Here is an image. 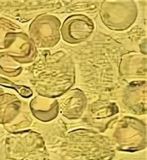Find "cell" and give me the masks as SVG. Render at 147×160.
<instances>
[{
	"mask_svg": "<svg viewBox=\"0 0 147 160\" xmlns=\"http://www.w3.org/2000/svg\"><path fill=\"white\" fill-rule=\"evenodd\" d=\"M60 20L53 16H40L29 27V33L34 43L39 47H50L60 40Z\"/></svg>",
	"mask_w": 147,
	"mask_h": 160,
	"instance_id": "1",
	"label": "cell"
},
{
	"mask_svg": "<svg viewBox=\"0 0 147 160\" xmlns=\"http://www.w3.org/2000/svg\"><path fill=\"white\" fill-rule=\"evenodd\" d=\"M94 23L84 15H73L65 19L61 29L63 40L68 43H79L92 33Z\"/></svg>",
	"mask_w": 147,
	"mask_h": 160,
	"instance_id": "2",
	"label": "cell"
},
{
	"mask_svg": "<svg viewBox=\"0 0 147 160\" xmlns=\"http://www.w3.org/2000/svg\"><path fill=\"white\" fill-rule=\"evenodd\" d=\"M17 98L10 94H0V124L7 125L16 118L19 108Z\"/></svg>",
	"mask_w": 147,
	"mask_h": 160,
	"instance_id": "3",
	"label": "cell"
},
{
	"mask_svg": "<svg viewBox=\"0 0 147 160\" xmlns=\"http://www.w3.org/2000/svg\"><path fill=\"white\" fill-rule=\"evenodd\" d=\"M33 102H35L36 104L40 105V108L37 107V106L30 105L31 109H42L43 110L40 111V112H34V115L36 118L40 119L43 122H48V121L52 120L56 117L58 112V103L57 100L52 101L51 99H41L40 102L37 101V98L33 100Z\"/></svg>",
	"mask_w": 147,
	"mask_h": 160,
	"instance_id": "4",
	"label": "cell"
},
{
	"mask_svg": "<svg viewBox=\"0 0 147 160\" xmlns=\"http://www.w3.org/2000/svg\"><path fill=\"white\" fill-rule=\"evenodd\" d=\"M22 68L18 69L16 60L11 58L6 52L0 53V73L5 76H16Z\"/></svg>",
	"mask_w": 147,
	"mask_h": 160,
	"instance_id": "5",
	"label": "cell"
},
{
	"mask_svg": "<svg viewBox=\"0 0 147 160\" xmlns=\"http://www.w3.org/2000/svg\"><path fill=\"white\" fill-rule=\"evenodd\" d=\"M13 30V25L9 20L0 18V50L5 49V43L8 35Z\"/></svg>",
	"mask_w": 147,
	"mask_h": 160,
	"instance_id": "6",
	"label": "cell"
},
{
	"mask_svg": "<svg viewBox=\"0 0 147 160\" xmlns=\"http://www.w3.org/2000/svg\"><path fill=\"white\" fill-rule=\"evenodd\" d=\"M3 93H4V92H3V90L2 89V88H0V94H3Z\"/></svg>",
	"mask_w": 147,
	"mask_h": 160,
	"instance_id": "7",
	"label": "cell"
}]
</instances>
